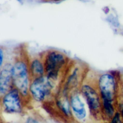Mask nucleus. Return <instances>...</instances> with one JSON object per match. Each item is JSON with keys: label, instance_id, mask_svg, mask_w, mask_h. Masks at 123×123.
I'll return each mask as SVG.
<instances>
[{"label": "nucleus", "instance_id": "423d86ee", "mask_svg": "<svg viewBox=\"0 0 123 123\" xmlns=\"http://www.w3.org/2000/svg\"><path fill=\"white\" fill-rule=\"evenodd\" d=\"M88 71L84 63L72 61L64 76L60 88L69 94L74 91L79 90Z\"/></svg>", "mask_w": 123, "mask_h": 123}, {"label": "nucleus", "instance_id": "f03ea898", "mask_svg": "<svg viewBox=\"0 0 123 123\" xmlns=\"http://www.w3.org/2000/svg\"><path fill=\"white\" fill-rule=\"evenodd\" d=\"M12 75L13 87L28 99L29 87L33 78L28 67V53L24 49H20L13 55Z\"/></svg>", "mask_w": 123, "mask_h": 123}, {"label": "nucleus", "instance_id": "39448f33", "mask_svg": "<svg viewBox=\"0 0 123 123\" xmlns=\"http://www.w3.org/2000/svg\"><path fill=\"white\" fill-rule=\"evenodd\" d=\"M94 74L89 70L88 71L84 81L79 88V92L87 104L91 116L94 118L98 119L102 118V100L94 83Z\"/></svg>", "mask_w": 123, "mask_h": 123}, {"label": "nucleus", "instance_id": "9b49d317", "mask_svg": "<svg viewBox=\"0 0 123 123\" xmlns=\"http://www.w3.org/2000/svg\"><path fill=\"white\" fill-rule=\"evenodd\" d=\"M28 62L32 78L45 75V67L42 54L31 56L28 55Z\"/></svg>", "mask_w": 123, "mask_h": 123}, {"label": "nucleus", "instance_id": "4468645a", "mask_svg": "<svg viewBox=\"0 0 123 123\" xmlns=\"http://www.w3.org/2000/svg\"><path fill=\"white\" fill-rule=\"evenodd\" d=\"M109 123H123L122 118L118 112L116 111L114 116L109 120Z\"/></svg>", "mask_w": 123, "mask_h": 123}, {"label": "nucleus", "instance_id": "7ed1b4c3", "mask_svg": "<svg viewBox=\"0 0 123 123\" xmlns=\"http://www.w3.org/2000/svg\"><path fill=\"white\" fill-rule=\"evenodd\" d=\"M60 86L46 75L32 78L28 92L29 105H45L50 104Z\"/></svg>", "mask_w": 123, "mask_h": 123}, {"label": "nucleus", "instance_id": "ddd939ff", "mask_svg": "<svg viewBox=\"0 0 123 123\" xmlns=\"http://www.w3.org/2000/svg\"><path fill=\"white\" fill-rule=\"evenodd\" d=\"M23 123H43L39 118L33 115H28L25 119Z\"/></svg>", "mask_w": 123, "mask_h": 123}, {"label": "nucleus", "instance_id": "2eb2a0df", "mask_svg": "<svg viewBox=\"0 0 123 123\" xmlns=\"http://www.w3.org/2000/svg\"><path fill=\"white\" fill-rule=\"evenodd\" d=\"M6 123H20L16 122V121H10V122H7Z\"/></svg>", "mask_w": 123, "mask_h": 123}, {"label": "nucleus", "instance_id": "20e7f679", "mask_svg": "<svg viewBox=\"0 0 123 123\" xmlns=\"http://www.w3.org/2000/svg\"><path fill=\"white\" fill-rule=\"evenodd\" d=\"M45 67V75L53 81L61 84L72 60L60 50L50 49L42 53Z\"/></svg>", "mask_w": 123, "mask_h": 123}, {"label": "nucleus", "instance_id": "f257e3e1", "mask_svg": "<svg viewBox=\"0 0 123 123\" xmlns=\"http://www.w3.org/2000/svg\"><path fill=\"white\" fill-rule=\"evenodd\" d=\"M121 73L109 71L94 74V83L99 92L102 102L117 103L120 97Z\"/></svg>", "mask_w": 123, "mask_h": 123}, {"label": "nucleus", "instance_id": "f8f14e48", "mask_svg": "<svg viewBox=\"0 0 123 123\" xmlns=\"http://www.w3.org/2000/svg\"><path fill=\"white\" fill-rule=\"evenodd\" d=\"M8 58L9 55L7 49L3 45H0V72Z\"/></svg>", "mask_w": 123, "mask_h": 123}, {"label": "nucleus", "instance_id": "6e6552de", "mask_svg": "<svg viewBox=\"0 0 123 123\" xmlns=\"http://www.w3.org/2000/svg\"><path fill=\"white\" fill-rule=\"evenodd\" d=\"M72 116L76 121L83 123L91 117L87 104L79 90L74 91L69 95Z\"/></svg>", "mask_w": 123, "mask_h": 123}, {"label": "nucleus", "instance_id": "9d476101", "mask_svg": "<svg viewBox=\"0 0 123 123\" xmlns=\"http://www.w3.org/2000/svg\"><path fill=\"white\" fill-rule=\"evenodd\" d=\"M12 59L9 57L0 72V99L13 87L12 75Z\"/></svg>", "mask_w": 123, "mask_h": 123}, {"label": "nucleus", "instance_id": "1a4fd4ad", "mask_svg": "<svg viewBox=\"0 0 123 123\" xmlns=\"http://www.w3.org/2000/svg\"><path fill=\"white\" fill-rule=\"evenodd\" d=\"M68 93L64 92L59 87L52 101L50 104L61 116L66 118H72Z\"/></svg>", "mask_w": 123, "mask_h": 123}, {"label": "nucleus", "instance_id": "0eeeda50", "mask_svg": "<svg viewBox=\"0 0 123 123\" xmlns=\"http://www.w3.org/2000/svg\"><path fill=\"white\" fill-rule=\"evenodd\" d=\"M29 105L28 99L14 87H12L0 99V109L7 115H22Z\"/></svg>", "mask_w": 123, "mask_h": 123}]
</instances>
